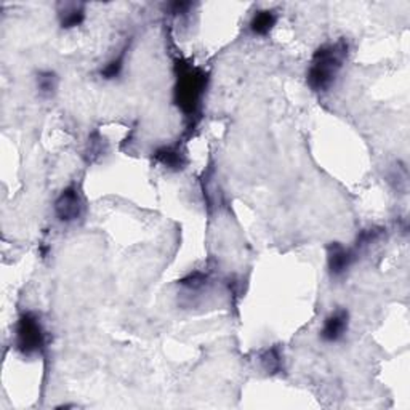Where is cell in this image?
Returning a JSON list of instances; mask_svg holds the SVG:
<instances>
[{
    "mask_svg": "<svg viewBox=\"0 0 410 410\" xmlns=\"http://www.w3.org/2000/svg\"><path fill=\"white\" fill-rule=\"evenodd\" d=\"M127 52H129V45L122 47L119 50L117 55H114L110 62H107L102 68L100 69V76L105 81H114L122 74V71L125 68V59H127Z\"/></svg>",
    "mask_w": 410,
    "mask_h": 410,
    "instance_id": "cell-13",
    "label": "cell"
},
{
    "mask_svg": "<svg viewBox=\"0 0 410 410\" xmlns=\"http://www.w3.org/2000/svg\"><path fill=\"white\" fill-rule=\"evenodd\" d=\"M154 160L160 164L162 167H165L167 170L172 172H182L186 168V165L189 164L188 154H186V149L182 144H164V146L158 148L153 153Z\"/></svg>",
    "mask_w": 410,
    "mask_h": 410,
    "instance_id": "cell-7",
    "label": "cell"
},
{
    "mask_svg": "<svg viewBox=\"0 0 410 410\" xmlns=\"http://www.w3.org/2000/svg\"><path fill=\"white\" fill-rule=\"evenodd\" d=\"M349 55L346 39L327 42L316 48L312 53L310 68L306 71V83L312 92L325 93L335 86L340 71Z\"/></svg>",
    "mask_w": 410,
    "mask_h": 410,
    "instance_id": "cell-1",
    "label": "cell"
},
{
    "mask_svg": "<svg viewBox=\"0 0 410 410\" xmlns=\"http://www.w3.org/2000/svg\"><path fill=\"white\" fill-rule=\"evenodd\" d=\"M35 87L42 98H53L59 87V77L55 71L44 69L39 71L35 76Z\"/></svg>",
    "mask_w": 410,
    "mask_h": 410,
    "instance_id": "cell-12",
    "label": "cell"
},
{
    "mask_svg": "<svg viewBox=\"0 0 410 410\" xmlns=\"http://www.w3.org/2000/svg\"><path fill=\"white\" fill-rule=\"evenodd\" d=\"M55 218L63 225H71L83 218L86 215V199L77 184H69L59 192L53 204Z\"/></svg>",
    "mask_w": 410,
    "mask_h": 410,
    "instance_id": "cell-4",
    "label": "cell"
},
{
    "mask_svg": "<svg viewBox=\"0 0 410 410\" xmlns=\"http://www.w3.org/2000/svg\"><path fill=\"white\" fill-rule=\"evenodd\" d=\"M209 76L202 69L191 64H177V83L173 90V101L184 116L192 117L201 107Z\"/></svg>",
    "mask_w": 410,
    "mask_h": 410,
    "instance_id": "cell-2",
    "label": "cell"
},
{
    "mask_svg": "<svg viewBox=\"0 0 410 410\" xmlns=\"http://www.w3.org/2000/svg\"><path fill=\"white\" fill-rule=\"evenodd\" d=\"M388 182L397 192L406 194L407 189H409V170H407L406 164L397 162V164L391 168L390 173H388Z\"/></svg>",
    "mask_w": 410,
    "mask_h": 410,
    "instance_id": "cell-15",
    "label": "cell"
},
{
    "mask_svg": "<svg viewBox=\"0 0 410 410\" xmlns=\"http://www.w3.org/2000/svg\"><path fill=\"white\" fill-rule=\"evenodd\" d=\"M385 231H387V229L382 226H369L363 229V231L358 234V238H356L353 249L361 255V252L367 250L370 245L377 244L378 240H382V238L385 236Z\"/></svg>",
    "mask_w": 410,
    "mask_h": 410,
    "instance_id": "cell-14",
    "label": "cell"
},
{
    "mask_svg": "<svg viewBox=\"0 0 410 410\" xmlns=\"http://www.w3.org/2000/svg\"><path fill=\"white\" fill-rule=\"evenodd\" d=\"M47 334L40 316L34 311H24L15 325V348L24 358H33L44 351Z\"/></svg>",
    "mask_w": 410,
    "mask_h": 410,
    "instance_id": "cell-3",
    "label": "cell"
},
{
    "mask_svg": "<svg viewBox=\"0 0 410 410\" xmlns=\"http://www.w3.org/2000/svg\"><path fill=\"white\" fill-rule=\"evenodd\" d=\"M349 329V312L345 308H336L324 319L319 336L324 343H339L345 339Z\"/></svg>",
    "mask_w": 410,
    "mask_h": 410,
    "instance_id": "cell-6",
    "label": "cell"
},
{
    "mask_svg": "<svg viewBox=\"0 0 410 410\" xmlns=\"http://www.w3.org/2000/svg\"><path fill=\"white\" fill-rule=\"evenodd\" d=\"M59 26L62 29L79 28L86 21V5L83 4H64L58 10Z\"/></svg>",
    "mask_w": 410,
    "mask_h": 410,
    "instance_id": "cell-9",
    "label": "cell"
},
{
    "mask_svg": "<svg viewBox=\"0 0 410 410\" xmlns=\"http://www.w3.org/2000/svg\"><path fill=\"white\" fill-rule=\"evenodd\" d=\"M258 363L266 375H279L281 372H284V351L279 345L264 348L258 353Z\"/></svg>",
    "mask_w": 410,
    "mask_h": 410,
    "instance_id": "cell-8",
    "label": "cell"
},
{
    "mask_svg": "<svg viewBox=\"0 0 410 410\" xmlns=\"http://www.w3.org/2000/svg\"><path fill=\"white\" fill-rule=\"evenodd\" d=\"M325 253H327V271L332 279H340L345 276L359 258V253L353 247H346L341 242H330L325 247Z\"/></svg>",
    "mask_w": 410,
    "mask_h": 410,
    "instance_id": "cell-5",
    "label": "cell"
},
{
    "mask_svg": "<svg viewBox=\"0 0 410 410\" xmlns=\"http://www.w3.org/2000/svg\"><path fill=\"white\" fill-rule=\"evenodd\" d=\"M277 23V15L274 10H258L253 13L249 23V29L253 35H268L273 31Z\"/></svg>",
    "mask_w": 410,
    "mask_h": 410,
    "instance_id": "cell-10",
    "label": "cell"
},
{
    "mask_svg": "<svg viewBox=\"0 0 410 410\" xmlns=\"http://www.w3.org/2000/svg\"><path fill=\"white\" fill-rule=\"evenodd\" d=\"M110 153V143L105 136H102L98 130L92 131L88 136L87 148H86V160L88 164H96L105 156Z\"/></svg>",
    "mask_w": 410,
    "mask_h": 410,
    "instance_id": "cell-11",
    "label": "cell"
},
{
    "mask_svg": "<svg viewBox=\"0 0 410 410\" xmlns=\"http://www.w3.org/2000/svg\"><path fill=\"white\" fill-rule=\"evenodd\" d=\"M178 284L188 292H201L209 284V276L201 271H194V273L186 274L183 279H180Z\"/></svg>",
    "mask_w": 410,
    "mask_h": 410,
    "instance_id": "cell-16",
    "label": "cell"
}]
</instances>
